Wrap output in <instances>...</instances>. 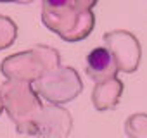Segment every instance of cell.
Masks as SVG:
<instances>
[{
	"instance_id": "cell-1",
	"label": "cell",
	"mask_w": 147,
	"mask_h": 138,
	"mask_svg": "<svg viewBox=\"0 0 147 138\" xmlns=\"http://www.w3.org/2000/svg\"><path fill=\"white\" fill-rule=\"evenodd\" d=\"M87 67H88V74L95 80H102L104 76H107L111 71H114V60H113V54L104 48H94L88 57H87Z\"/></svg>"
},
{
	"instance_id": "cell-2",
	"label": "cell",
	"mask_w": 147,
	"mask_h": 138,
	"mask_svg": "<svg viewBox=\"0 0 147 138\" xmlns=\"http://www.w3.org/2000/svg\"><path fill=\"white\" fill-rule=\"evenodd\" d=\"M49 4H52V5H55V7H59V5H62V4H66V0H47Z\"/></svg>"
}]
</instances>
